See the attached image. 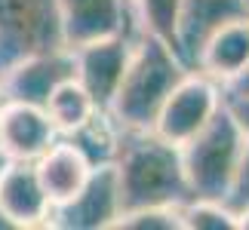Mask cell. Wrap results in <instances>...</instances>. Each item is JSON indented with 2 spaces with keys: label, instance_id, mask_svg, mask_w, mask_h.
Wrapping results in <instances>:
<instances>
[{
  "label": "cell",
  "instance_id": "obj_1",
  "mask_svg": "<svg viewBox=\"0 0 249 230\" xmlns=\"http://www.w3.org/2000/svg\"><path fill=\"white\" fill-rule=\"evenodd\" d=\"M114 169H117L120 215L136 209H181L194 199L181 163V148L163 141L157 132L117 129Z\"/></svg>",
  "mask_w": 249,
  "mask_h": 230
},
{
  "label": "cell",
  "instance_id": "obj_2",
  "mask_svg": "<svg viewBox=\"0 0 249 230\" xmlns=\"http://www.w3.org/2000/svg\"><path fill=\"white\" fill-rule=\"evenodd\" d=\"M188 71L191 68L176 55L172 46L148 31H139L129 52V65L105 111L108 120L120 132H151L163 101Z\"/></svg>",
  "mask_w": 249,
  "mask_h": 230
},
{
  "label": "cell",
  "instance_id": "obj_3",
  "mask_svg": "<svg viewBox=\"0 0 249 230\" xmlns=\"http://www.w3.org/2000/svg\"><path fill=\"white\" fill-rule=\"evenodd\" d=\"M243 141H246L243 129L237 126V120L222 101V108L213 114V120L194 138H188L181 145V163H185V175L191 190H194V199L225 203Z\"/></svg>",
  "mask_w": 249,
  "mask_h": 230
},
{
  "label": "cell",
  "instance_id": "obj_4",
  "mask_svg": "<svg viewBox=\"0 0 249 230\" xmlns=\"http://www.w3.org/2000/svg\"><path fill=\"white\" fill-rule=\"evenodd\" d=\"M62 46L55 0H0V77L28 55Z\"/></svg>",
  "mask_w": 249,
  "mask_h": 230
},
{
  "label": "cell",
  "instance_id": "obj_5",
  "mask_svg": "<svg viewBox=\"0 0 249 230\" xmlns=\"http://www.w3.org/2000/svg\"><path fill=\"white\" fill-rule=\"evenodd\" d=\"M218 108H222V86L200 71H188L163 101L151 132H157L169 145L181 148L213 120Z\"/></svg>",
  "mask_w": 249,
  "mask_h": 230
},
{
  "label": "cell",
  "instance_id": "obj_6",
  "mask_svg": "<svg viewBox=\"0 0 249 230\" xmlns=\"http://www.w3.org/2000/svg\"><path fill=\"white\" fill-rule=\"evenodd\" d=\"M120 218V190H117V169L111 163L92 166L89 181L74 199L62 206H53L46 227L59 230H105L114 227Z\"/></svg>",
  "mask_w": 249,
  "mask_h": 230
},
{
  "label": "cell",
  "instance_id": "obj_7",
  "mask_svg": "<svg viewBox=\"0 0 249 230\" xmlns=\"http://www.w3.org/2000/svg\"><path fill=\"white\" fill-rule=\"evenodd\" d=\"M71 77H77V62H74V52L65 49V46L28 55L0 77V101L9 99V101H25L43 108L50 92Z\"/></svg>",
  "mask_w": 249,
  "mask_h": 230
},
{
  "label": "cell",
  "instance_id": "obj_8",
  "mask_svg": "<svg viewBox=\"0 0 249 230\" xmlns=\"http://www.w3.org/2000/svg\"><path fill=\"white\" fill-rule=\"evenodd\" d=\"M132 37L129 31L114 34V37H102V40L83 43L74 52L77 62V80L86 86V92L92 95V101L99 104V111H108V104L114 99L120 86V77L129 65V52H132Z\"/></svg>",
  "mask_w": 249,
  "mask_h": 230
},
{
  "label": "cell",
  "instance_id": "obj_9",
  "mask_svg": "<svg viewBox=\"0 0 249 230\" xmlns=\"http://www.w3.org/2000/svg\"><path fill=\"white\" fill-rule=\"evenodd\" d=\"M53 203L34 163L6 160L0 169V215L9 227H46Z\"/></svg>",
  "mask_w": 249,
  "mask_h": 230
},
{
  "label": "cell",
  "instance_id": "obj_10",
  "mask_svg": "<svg viewBox=\"0 0 249 230\" xmlns=\"http://www.w3.org/2000/svg\"><path fill=\"white\" fill-rule=\"evenodd\" d=\"M55 138L59 132L43 108L9 99L0 101V153L6 160L34 163Z\"/></svg>",
  "mask_w": 249,
  "mask_h": 230
},
{
  "label": "cell",
  "instance_id": "obj_11",
  "mask_svg": "<svg viewBox=\"0 0 249 230\" xmlns=\"http://www.w3.org/2000/svg\"><path fill=\"white\" fill-rule=\"evenodd\" d=\"M65 49L129 31L126 0H55Z\"/></svg>",
  "mask_w": 249,
  "mask_h": 230
},
{
  "label": "cell",
  "instance_id": "obj_12",
  "mask_svg": "<svg viewBox=\"0 0 249 230\" xmlns=\"http://www.w3.org/2000/svg\"><path fill=\"white\" fill-rule=\"evenodd\" d=\"M37 178L46 190L53 206H62L74 199L83 190V184L92 175V160L83 153V148L71 138H55L40 157L34 160Z\"/></svg>",
  "mask_w": 249,
  "mask_h": 230
},
{
  "label": "cell",
  "instance_id": "obj_13",
  "mask_svg": "<svg viewBox=\"0 0 249 230\" xmlns=\"http://www.w3.org/2000/svg\"><path fill=\"white\" fill-rule=\"evenodd\" d=\"M246 62H249V16H240L215 25L206 34V40L197 49L194 71L213 77L222 86L228 80H234L246 68Z\"/></svg>",
  "mask_w": 249,
  "mask_h": 230
},
{
  "label": "cell",
  "instance_id": "obj_14",
  "mask_svg": "<svg viewBox=\"0 0 249 230\" xmlns=\"http://www.w3.org/2000/svg\"><path fill=\"white\" fill-rule=\"evenodd\" d=\"M246 16L243 0H185V16H181V34H178V46H181V62L194 71L197 62V49L206 40V34L215 25L231 22V18Z\"/></svg>",
  "mask_w": 249,
  "mask_h": 230
},
{
  "label": "cell",
  "instance_id": "obj_15",
  "mask_svg": "<svg viewBox=\"0 0 249 230\" xmlns=\"http://www.w3.org/2000/svg\"><path fill=\"white\" fill-rule=\"evenodd\" d=\"M43 111L50 114L53 126L59 135H74V132H80L86 123H89L99 111V104L92 101V95L86 92V86L77 80V77H71V80H62L55 89L50 92V99H46Z\"/></svg>",
  "mask_w": 249,
  "mask_h": 230
},
{
  "label": "cell",
  "instance_id": "obj_16",
  "mask_svg": "<svg viewBox=\"0 0 249 230\" xmlns=\"http://www.w3.org/2000/svg\"><path fill=\"white\" fill-rule=\"evenodd\" d=\"M139 9V28L148 34H154L157 40H163L166 46L176 49L181 59V16H185V0H132Z\"/></svg>",
  "mask_w": 249,
  "mask_h": 230
},
{
  "label": "cell",
  "instance_id": "obj_17",
  "mask_svg": "<svg viewBox=\"0 0 249 230\" xmlns=\"http://www.w3.org/2000/svg\"><path fill=\"white\" fill-rule=\"evenodd\" d=\"M181 227L188 230H234L237 215L218 199H191L181 206Z\"/></svg>",
  "mask_w": 249,
  "mask_h": 230
},
{
  "label": "cell",
  "instance_id": "obj_18",
  "mask_svg": "<svg viewBox=\"0 0 249 230\" xmlns=\"http://www.w3.org/2000/svg\"><path fill=\"white\" fill-rule=\"evenodd\" d=\"M114 227L126 230H178L181 227V209H136L123 212Z\"/></svg>",
  "mask_w": 249,
  "mask_h": 230
},
{
  "label": "cell",
  "instance_id": "obj_19",
  "mask_svg": "<svg viewBox=\"0 0 249 230\" xmlns=\"http://www.w3.org/2000/svg\"><path fill=\"white\" fill-rule=\"evenodd\" d=\"M225 206L231 209L234 215L243 212V209H249V135H246V141H243L240 160H237L231 187H228V197H225Z\"/></svg>",
  "mask_w": 249,
  "mask_h": 230
},
{
  "label": "cell",
  "instance_id": "obj_20",
  "mask_svg": "<svg viewBox=\"0 0 249 230\" xmlns=\"http://www.w3.org/2000/svg\"><path fill=\"white\" fill-rule=\"evenodd\" d=\"M222 101L237 120V126L243 129V135H249V95H222Z\"/></svg>",
  "mask_w": 249,
  "mask_h": 230
},
{
  "label": "cell",
  "instance_id": "obj_21",
  "mask_svg": "<svg viewBox=\"0 0 249 230\" xmlns=\"http://www.w3.org/2000/svg\"><path fill=\"white\" fill-rule=\"evenodd\" d=\"M222 95H249V62H246V68L237 74L234 80L222 83Z\"/></svg>",
  "mask_w": 249,
  "mask_h": 230
},
{
  "label": "cell",
  "instance_id": "obj_22",
  "mask_svg": "<svg viewBox=\"0 0 249 230\" xmlns=\"http://www.w3.org/2000/svg\"><path fill=\"white\" fill-rule=\"evenodd\" d=\"M237 227H240V230H249V209L237 212Z\"/></svg>",
  "mask_w": 249,
  "mask_h": 230
},
{
  "label": "cell",
  "instance_id": "obj_23",
  "mask_svg": "<svg viewBox=\"0 0 249 230\" xmlns=\"http://www.w3.org/2000/svg\"><path fill=\"white\" fill-rule=\"evenodd\" d=\"M243 9H246V16H249V0H243Z\"/></svg>",
  "mask_w": 249,
  "mask_h": 230
}]
</instances>
